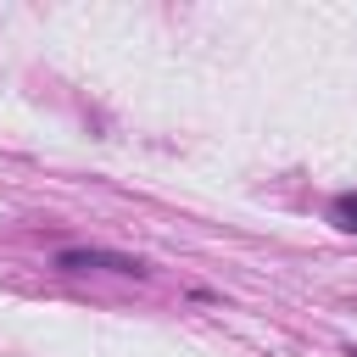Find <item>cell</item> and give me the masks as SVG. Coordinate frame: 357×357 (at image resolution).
<instances>
[{"label": "cell", "instance_id": "1", "mask_svg": "<svg viewBox=\"0 0 357 357\" xmlns=\"http://www.w3.org/2000/svg\"><path fill=\"white\" fill-rule=\"evenodd\" d=\"M56 268L61 273H89V268H100V273H145V262L139 257H128V251H100V245H67V251H56Z\"/></svg>", "mask_w": 357, "mask_h": 357}, {"label": "cell", "instance_id": "2", "mask_svg": "<svg viewBox=\"0 0 357 357\" xmlns=\"http://www.w3.org/2000/svg\"><path fill=\"white\" fill-rule=\"evenodd\" d=\"M329 223H335L340 234H357V190H340V195L329 201Z\"/></svg>", "mask_w": 357, "mask_h": 357}]
</instances>
